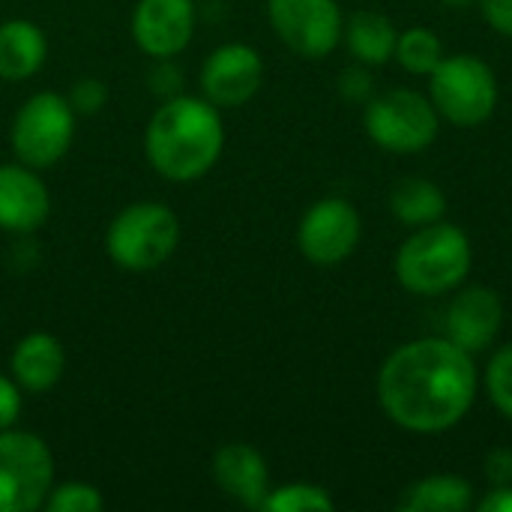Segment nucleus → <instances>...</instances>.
I'll use <instances>...</instances> for the list:
<instances>
[{
  "mask_svg": "<svg viewBox=\"0 0 512 512\" xmlns=\"http://www.w3.org/2000/svg\"><path fill=\"white\" fill-rule=\"evenodd\" d=\"M477 399V369L447 336H426L396 348L378 372L384 414L417 435L459 426Z\"/></svg>",
  "mask_w": 512,
  "mask_h": 512,
  "instance_id": "obj_1",
  "label": "nucleus"
},
{
  "mask_svg": "<svg viewBox=\"0 0 512 512\" xmlns=\"http://www.w3.org/2000/svg\"><path fill=\"white\" fill-rule=\"evenodd\" d=\"M150 165L174 183L204 177L222 156L225 129L213 102L198 96H171L150 117L144 135Z\"/></svg>",
  "mask_w": 512,
  "mask_h": 512,
  "instance_id": "obj_2",
  "label": "nucleus"
},
{
  "mask_svg": "<svg viewBox=\"0 0 512 512\" xmlns=\"http://www.w3.org/2000/svg\"><path fill=\"white\" fill-rule=\"evenodd\" d=\"M474 264L471 240L462 228L432 222L417 228L396 252V279L417 297H438L459 288Z\"/></svg>",
  "mask_w": 512,
  "mask_h": 512,
  "instance_id": "obj_3",
  "label": "nucleus"
},
{
  "mask_svg": "<svg viewBox=\"0 0 512 512\" xmlns=\"http://www.w3.org/2000/svg\"><path fill=\"white\" fill-rule=\"evenodd\" d=\"M180 243V222L174 210L156 201L129 204L114 216L105 234L111 261L129 273H147L162 267Z\"/></svg>",
  "mask_w": 512,
  "mask_h": 512,
  "instance_id": "obj_4",
  "label": "nucleus"
},
{
  "mask_svg": "<svg viewBox=\"0 0 512 512\" xmlns=\"http://www.w3.org/2000/svg\"><path fill=\"white\" fill-rule=\"evenodd\" d=\"M429 99L447 123L471 129L495 114L498 78L483 57L453 54L429 75Z\"/></svg>",
  "mask_w": 512,
  "mask_h": 512,
  "instance_id": "obj_5",
  "label": "nucleus"
},
{
  "mask_svg": "<svg viewBox=\"0 0 512 512\" xmlns=\"http://www.w3.org/2000/svg\"><path fill=\"white\" fill-rule=\"evenodd\" d=\"M363 126L366 135L390 153H420L438 138L441 114L423 93L396 87L366 102Z\"/></svg>",
  "mask_w": 512,
  "mask_h": 512,
  "instance_id": "obj_6",
  "label": "nucleus"
},
{
  "mask_svg": "<svg viewBox=\"0 0 512 512\" xmlns=\"http://www.w3.org/2000/svg\"><path fill=\"white\" fill-rule=\"evenodd\" d=\"M54 489V456L33 432H0V512L45 507Z\"/></svg>",
  "mask_w": 512,
  "mask_h": 512,
  "instance_id": "obj_7",
  "label": "nucleus"
},
{
  "mask_svg": "<svg viewBox=\"0 0 512 512\" xmlns=\"http://www.w3.org/2000/svg\"><path fill=\"white\" fill-rule=\"evenodd\" d=\"M75 135V111L66 96L42 90L30 96L12 120V150L30 168L63 159Z\"/></svg>",
  "mask_w": 512,
  "mask_h": 512,
  "instance_id": "obj_8",
  "label": "nucleus"
},
{
  "mask_svg": "<svg viewBox=\"0 0 512 512\" xmlns=\"http://www.w3.org/2000/svg\"><path fill=\"white\" fill-rule=\"evenodd\" d=\"M267 18L276 36L306 60L327 57L345 33L336 0H267Z\"/></svg>",
  "mask_w": 512,
  "mask_h": 512,
  "instance_id": "obj_9",
  "label": "nucleus"
},
{
  "mask_svg": "<svg viewBox=\"0 0 512 512\" xmlns=\"http://www.w3.org/2000/svg\"><path fill=\"white\" fill-rule=\"evenodd\" d=\"M360 243V216L345 198H324L306 210L297 228V246L312 264L345 261Z\"/></svg>",
  "mask_w": 512,
  "mask_h": 512,
  "instance_id": "obj_10",
  "label": "nucleus"
},
{
  "mask_svg": "<svg viewBox=\"0 0 512 512\" xmlns=\"http://www.w3.org/2000/svg\"><path fill=\"white\" fill-rule=\"evenodd\" d=\"M264 84V60L252 45L228 42L216 48L201 69L204 99L216 108L246 105Z\"/></svg>",
  "mask_w": 512,
  "mask_h": 512,
  "instance_id": "obj_11",
  "label": "nucleus"
},
{
  "mask_svg": "<svg viewBox=\"0 0 512 512\" xmlns=\"http://www.w3.org/2000/svg\"><path fill=\"white\" fill-rule=\"evenodd\" d=\"M195 33L192 0H138L132 12L135 45L159 60L180 54Z\"/></svg>",
  "mask_w": 512,
  "mask_h": 512,
  "instance_id": "obj_12",
  "label": "nucleus"
},
{
  "mask_svg": "<svg viewBox=\"0 0 512 512\" xmlns=\"http://www.w3.org/2000/svg\"><path fill=\"white\" fill-rule=\"evenodd\" d=\"M501 324H504L501 297L486 285L462 288L450 300L447 318H444L447 339L468 354L486 351L495 342V336L501 333Z\"/></svg>",
  "mask_w": 512,
  "mask_h": 512,
  "instance_id": "obj_13",
  "label": "nucleus"
},
{
  "mask_svg": "<svg viewBox=\"0 0 512 512\" xmlns=\"http://www.w3.org/2000/svg\"><path fill=\"white\" fill-rule=\"evenodd\" d=\"M51 210L45 183L30 165H0V228L15 234L36 231Z\"/></svg>",
  "mask_w": 512,
  "mask_h": 512,
  "instance_id": "obj_14",
  "label": "nucleus"
},
{
  "mask_svg": "<svg viewBox=\"0 0 512 512\" xmlns=\"http://www.w3.org/2000/svg\"><path fill=\"white\" fill-rule=\"evenodd\" d=\"M213 480L219 489L249 510H261L270 495V471L264 456L249 444H225L213 456Z\"/></svg>",
  "mask_w": 512,
  "mask_h": 512,
  "instance_id": "obj_15",
  "label": "nucleus"
},
{
  "mask_svg": "<svg viewBox=\"0 0 512 512\" xmlns=\"http://www.w3.org/2000/svg\"><path fill=\"white\" fill-rule=\"evenodd\" d=\"M66 366V354L63 345L57 342V336L51 333H30L24 336L9 360L12 369V381L27 390V393H48Z\"/></svg>",
  "mask_w": 512,
  "mask_h": 512,
  "instance_id": "obj_16",
  "label": "nucleus"
},
{
  "mask_svg": "<svg viewBox=\"0 0 512 512\" xmlns=\"http://www.w3.org/2000/svg\"><path fill=\"white\" fill-rule=\"evenodd\" d=\"M48 42L45 33L24 18H12L0 24V78L3 81H24L36 75L45 63Z\"/></svg>",
  "mask_w": 512,
  "mask_h": 512,
  "instance_id": "obj_17",
  "label": "nucleus"
},
{
  "mask_svg": "<svg viewBox=\"0 0 512 512\" xmlns=\"http://www.w3.org/2000/svg\"><path fill=\"white\" fill-rule=\"evenodd\" d=\"M405 512H465L474 507V486L456 474H432L405 489Z\"/></svg>",
  "mask_w": 512,
  "mask_h": 512,
  "instance_id": "obj_18",
  "label": "nucleus"
},
{
  "mask_svg": "<svg viewBox=\"0 0 512 512\" xmlns=\"http://www.w3.org/2000/svg\"><path fill=\"white\" fill-rule=\"evenodd\" d=\"M345 39H348L351 54L363 66H384L396 54L399 30L393 27V21L387 15L372 12V9H363V12H354L348 18Z\"/></svg>",
  "mask_w": 512,
  "mask_h": 512,
  "instance_id": "obj_19",
  "label": "nucleus"
},
{
  "mask_svg": "<svg viewBox=\"0 0 512 512\" xmlns=\"http://www.w3.org/2000/svg\"><path fill=\"white\" fill-rule=\"evenodd\" d=\"M390 210L408 228H423V225L444 219L447 195L441 192V186H435L426 177H405L390 192Z\"/></svg>",
  "mask_w": 512,
  "mask_h": 512,
  "instance_id": "obj_20",
  "label": "nucleus"
},
{
  "mask_svg": "<svg viewBox=\"0 0 512 512\" xmlns=\"http://www.w3.org/2000/svg\"><path fill=\"white\" fill-rule=\"evenodd\" d=\"M396 60L411 75H432L444 60V45L432 27H408L396 39Z\"/></svg>",
  "mask_w": 512,
  "mask_h": 512,
  "instance_id": "obj_21",
  "label": "nucleus"
},
{
  "mask_svg": "<svg viewBox=\"0 0 512 512\" xmlns=\"http://www.w3.org/2000/svg\"><path fill=\"white\" fill-rule=\"evenodd\" d=\"M333 498L327 489L315 486V483H288L279 489H270V495L264 498L267 512H333Z\"/></svg>",
  "mask_w": 512,
  "mask_h": 512,
  "instance_id": "obj_22",
  "label": "nucleus"
},
{
  "mask_svg": "<svg viewBox=\"0 0 512 512\" xmlns=\"http://www.w3.org/2000/svg\"><path fill=\"white\" fill-rule=\"evenodd\" d=\"M48 512H102L105 498L96 486L90 483H63L48 492L45 498Z\"/></svg>",
  "mask_w": 512,
  "mask_h": 512,
  "instance_id": "obj_23",
  "label": "nucleus"
},
{
  "mask_svg": "<svg viewBox=\"0 0 512 512\" xmlns=\"http://www.w3.org/2000/svg\"><path fill=\"white\" fill-rule=\"evenodd\" d=\"M486 393H489L492 405L507 420H512V345H504L489 360V369H486Z\"/></svg>",
  "mask_w": 512,
  "mask_h": 512,
  "instance_id": "obj_24",
  "label": "nucleus"
},
{
  "mask_svg": "<svg viewBox=\"0 0 512 512\" xmlns=\"http://www.w3.org/2000/svg\"><path fill=\"white\" fill-rule=\"evenodd\" d=\"M66 99L75 114H96L108 102V87L99 78H81V81H75V87Z\"/></svg>",
  "mask_w": 512,
  "mask_h": 512,
  "instance_id": "obj_25",
  "label": "nucleus"
},
{
  "mask_svg": "<svg viewBox=\"0 0 512 512\" xmlns=\"http://www.w3.org/2000/svg\"><path fill=\"white\" fill-rule=\"evenodd\" d=\"M372 90H375V81L369 75L366 66H351L339 75V93L348 99V102H369L372 99Z\"/></svg>",
  "mask_w": 512,
  "mask_h": 512,
  "instance_id": "obj_26",
  "label": "nucleus"
},
{
  "mask_svg": "<svg viewBox=\"0 0 512 512\" xmlns=\"http://www.w3.org/2000/svg\"><path fill=\"white\" fill-rule=\"evenodd\" d=\"M21 414V387L0 375V432L12 429Z\"/></svg>",
  "mask_w": 512,
  "mask_h": 512,
  "instance_id": "obj_27",
  "label": "nucleus"
},
{
  "mask_svg": "<svg viewBox=\"0 0 512 512\" xmlns=\"http://www.w3.org/2000/svg\"><path fill=\"white\" fill-rule=\"evenodd\" d=\"M486 24L501 36L512 39V0H477Z\"/></svg>",
  "mask_w": 512,
  "mask_h": 512,
  "instance_id": "obj_28",
  "label": "nucleus"
},
{
  "mask_svg": "<svg viewBox=\"0 0 512 512\" xmlns=\"http://www.w3.org/2000/svg\"><path fill=\"white\" fill-rule=\"evenodd\" d=\"M486 480L492 486H512V450L510 447H495L486 456Z\"/></svg>",
  "mask_w": 512,
  "mask_h": 512,
  "instance_id": "obj_29",
  "label": "nucleus"
},
{
  "mask_svg": "<svg viewBox=\"0 0 512 512\" xmlns=\"http://www.w3.org/2000/svg\"><path fill=\"white\" fill-rule=\"evenodd\" d=\"M480 512H512V486H495L489 495L477 504Z\"/></svg>",
  "mask_w": 512,
  "mask_h": 512,
  "instance_id": "obj_30",
  "label": "nucleus"
},
{
  "mask_svg": "<svg viewBox=\"0 0 512 512\" xmlns=\"http://www.w3.org/2000/svg\"><path fill=\"white\" fill-rule=\"evenodd\" d=\"M444 6H453V9H465V6H471L474 0H441Z\"/></svg>",
  "mask_w": 512,
  "mask_h": 512,
  "instance_id": "obj_31",
  "label": "nucleus"
}]
</instances>
